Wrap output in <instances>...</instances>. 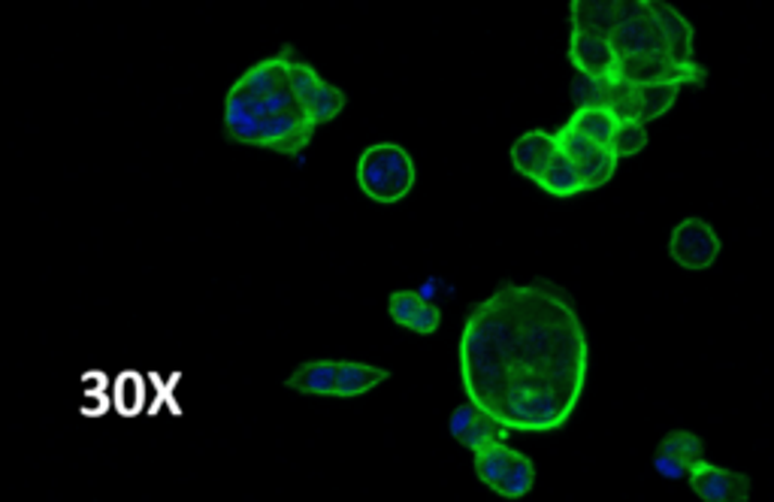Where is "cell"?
Listing matches in <instances>:
<instances>
[{
    "label": "cell",
    "instance_id": "16",
    "mask_svg": "<svg viewBox=\"0 0 774 502\" xmlns=\"http://www.w3.org/2000/svg\"><path fill=\"white\" fill-rule=\"evenodd\" d=\"M518 454H521V451L508 448L506 439H503V442H491V445L479 448L472 457H475V475H479L481 485L493 488V485L506 475V469L515 463Z\"/></svg>",
    "mask_w": 774,
    "mask_h": 502
},
{
    "label": "cell",
    "instance_id": "17",
    "mask_svg": "<svg viewBox=\"0 0 774 502\" xmlns=\"http://www.w3.org/2000/svg\"><path fill=\"white\" fill-rule=\"evenodd\" d=\"M535 485V466L533 461L526 457V454H518L515 457V463L508 466L506 475L493 485V493H499V497H506V500H521V497H526L530 490H533Z\"/></svg>",
    "mask_w": 774,
    "mask_h": 502
},
{
    "label": "cell",
    "instance_id": "11",
    "mask_svg": "<svg viewBox=\"0 0 774 502\" xmlns=\"http://www.w3.org/2000/svg\"><path fill=\"white\" fill-rule=\"evenodd\" d=\"M650 13L657 15L662 34H665V40H669L672 55H675L681 64H690L693 30L690 25H687V18L677 13L675 7H669L665 0H650Z\"/></svg>",
    "mask_w": 774,
    "mask_h": 502
},
{
    "label": "cell",
    "instance_id": "4",
    "mask_svg": "<svg viewBox=\"0 0 774 502\" xmlns=\"http://www.w3.org/2000/svg\"><path fill=\"white\" fill-rule=\"evenodd\" d=\"M569 61L578 73L593 79H614L620 76V55L608 34L572 28L569 34Z\"/></svg>",
    "mask_w": 774,
    "mask_h": 502
},
{
    "label": "cell",
    "instance_id": "21",
    "mask_svg": "<svg viewBox=\"0 0 774 502\" xmlns=\"http://www.w3.org/2000/svg\"><path fill=\"white\" fill-rule=\"evenodd\" d=\"M645 142H648L645 122H620L618 134H614V140H611V149L618 152V158H630V154L642 152Z\"/></svg>",
    "mask_w": 774,
    "mask_h": 502
},
{
    "label": "cell",
    "instance_id": "12",
    "mask_svg": "<svg viewBox=\"0 0 774 502\" xmlns=\"http://www.w3.org/2000/svg\"><path fill=\"white\" fill-rule=\"evenodd\" d=\"M538 188L550 197H575L587 191V185H584V176H581L578 164L569 158V154L560 152V149H557L554 161H550L548 170H545V176L538 179Z\"/></svg>",
    "mask_w": 774,
    "mask_h": 502
},
{
    "label": "cell",
    "instance_id": "19",
    "mask_svg": "<svg viewBox=\"0 0 774 502\" xmlns=\"http://www.w3.org/2000/svg\"><path fill=\"white\" fill-rule=\"evenodd\" d=\"M342 110H345V91L330 83L318 85V91L306 100V112H309V118L315 125L333 122Z\"/></svg>",
    "mask_w": 774,
    "mask_h": 502
},
{
    "label": "cell",
    "instance_id": "18",
    "mask_svg": "<svg viewBox=\"0 0 774 502\" xmlns=\"http://www.w3.org/2000/svg\"><path fill=\"white\" fill-rule=\"evenodd\" d=\"M508 432L511 430H508L503 421L493 418L491 412H484V409H481L479 415H475V421L469 424V430H466L464 436L457 439V442H460L466 451H472V454H475L479 448L491 445V442H503Z\"/></svg>",
    "mask_w": 774,
    "mask_h": 502
},
{
    "label": "cell",
    "instance_id": "9",
    "mask_svg": "<svg viewBox=\"0 0 774 502\" xmlns=\"http://www.w3.org/2000/svg\"><path fill=\"white\" fill-rule=\"evenodd\" d=\"M693 490L708 502H729V500H745L747 497V478L745 475L726 473L718 469L711 463H699L690 475Z\"/></svg>",
    "mask_w": 774,
    "mask_h": 502
},
{
    "label": "cell",
    "instance_id": "24",
    "mask_svg": "<svg viewBox=\"0 0 774 502\" xmlns=\"http://www.w3.org/2000/svg\"><path fill=\"white\" fill-rule=\"evenodd\" d=\"M442 327V312H439L436 303H427V306L421 309V315H418V322H415V327H411V334L418 336H433Z\"/></svg>",
    "mask_w": 774,
    "mask_h": 502
},
{
    "label": "cell",
    "instance_id": "22",
    "mask_svg": "<svg viewBox=\"0 0 774 502\" xmlns=\"http://www.w3.org/2000/svg\"><path fill=\"white\" fill-rule=\"evenodd\" d=\"M325 83L321 79V73L315 71L312 64H306V61H300V58H291V85H294L296 98L303 100V106H306V100L318 91V85Z\"/></svg>",
    "mask_w": 774,
    "mask_h": 502
},
{
    "label": "cell",
    "instance_id": "2",
    "mask_svg": "<svg viewBox=\"0 0 774 502\" xmlns=\"http://www.w3.org/2000/svg\"><path fill=\"white\" fill-rule=\"evenodd\" d=\"M418 170L411 154L396 142H372L357 158V188L372 203H399L411 194Z\"/></svg>",
    "mask_w": 774,
    "mask_h": 502
},
{
    "label": "cell",
    "instance_id": "5",
    "mask_svg": "<svg viewBox=\"0 0 774 502\" xmlns=\"http://www.w3.org/2000/svg\"><path fill=\"white\" fill-rule=\"evenodd\" d=\"M608 37H611V42H614L620 61H630V58H645V55H662V52H669V55H672L669 40H665V34H662L660 22H657V15L654 13L623 18V22H618V25H614V30H611Z\"/></svg>",
    "mask_w": 774,
    "mask_h": 502
},
{
    "label": "cell",
    "instance_id": "13",
    "mask_svg": "<svg viewBox=\"0 0 774 502\" xmlns=\"http://www.w3.org/2000/svg\"><path fill=\"white\" fill-rule=\"evenodd\" d=\"M388 378H391V373L381 369V366H372V363H360V361H342V366H339L337 397H342V400L364 397V393L381 388Z\"/></svg>",
    "mask_w": 774,
    "mask_h": 502
},
{
    "label": "cell",
    "instance_id": "20",
    "mask_svg": "<svg viewBox=\"0 0 774 502\" xmlns=\"http://www.w3.org/2000/svg\"><path fill=\"white\" fill-rule=\"evenodd\" d=\"M423 306H427V300H423L418 291H394L391 293V300H388L391 322L399 324V327H406V330L415 327V322H418V315H421Z\"/></svg>",
    "mask_w": 774,
    "mask_h": 502
},
{
    "label": "cell",
    "instance_id": "15",
    "mask_svg": "<svg viewBox=\"0 0 774 502\" xmlns=\"http://www.w3.org/2000/svg\"><path fill=\"white\" fill-rule=\"evenodd\" d=\"M569 125L581 130L587 140L599 142V146H611L614 134H618L620 118L608 106H578L569 118Z\"/></svg>",
    "mask_w": 774,
    "mask_h": 502
},
{
    "label": "cell",
    "instance_id": "10",
    "mask_svg": "<svg viewBox=\"0 0 774 502\" xmlns=\"http://www.w3.org/2000/svg\"><path fill=\"white\" fill-rule=\"evenodd\" d=\"M342 361H306L284 378V388L306 397H337Z\"/></svg>",
    "mask_w": 774,
    "mask_h": 502
},
{
    "label": "cell",
    "instance_id": "3",
    "mask_svg": "<svg viewBox=\"0 0 774 502\" xmlns=\"http://www.w3.org/2000/svg\"><path fill=\"white\" fill-rule=\"evenodd\" d=\"M557 146H560V152H566L575 161L581 176H584L587 191L602 188L606 181H611L614 170H618L620 158L611 146H599V142L587 140V137H584L581 130H575L569 122L557 130Z\"/></svg>",
    "mask_w": 774,
    "mask_h": 502
},
{
    "label": "cell",
    "instance_id": "6",
    "mask_svg": "<svg viewBox=\"0 0 774 502\" xmlns=\"http://www.w3.org/2000/svg\"><path fill=\"white\" fill-rule=\"evenodd\" d=\"M718 249L720 242L714 237V230L705 222H699V218H687L684 224H677L675 234H672V246H669L672 258L684 269H705V266H711L714 258H718Z\"/></svg>",
    "mask_w": 774,
    "mask_h": 502
},
{
    "label": "cell",
    "instance_id": "8",
    "mask_svg": "<svg viewBox=\"0 0 774 502\" xmlns=\"http://www.w3.org/2000/svg\"><path fill=\"white\" fill-rule=\"evenodd\" d=\"M557 134L548 130H526L521 134L515 146H511V167L521 173L523 179H530L533 185H538V179L545 176V170L557 154Z\"/></svg>",
    "mask_w": 774,
    "mask_h": 502
},
{
    "label": "cell",
    "instance_id": "14",
    "mask_svg": "<svg viewBox=\"0 0 774 502\" xmlns=\"http://www.w3.org/2000/svg\"><path fill=\"white\" fill-rule=\"evenodd\" d=\"M572 28L611 34L620 22V0H572Z\"/></svg>",
    "mask_w": 774,
    "mask_h": 502
},
{
    "label": "cell",
    "instance_id": "23",
    "mask_svg": "<svg viewBox=\"0 0 774 502\" xmlns=\"http://www.w3.org/2000/svg\"><path fill=\"white\" fill-rule=\"evenodd\" d=\"M481 412V405L479 403H472L469 397H466V403H460L454 412H451V418H448V432L454 436V442L464 436L466 430H469V424L475 421V415Z\"/></svg>",
    "mask_w": 774,
    "mask_h": 502
},
{
    "label": "cell",
    "instance_id": "1",
    "mask_svg": "<svg viewBox=\"0 0 774 502\" xmlns=\"http://www.w3.org/2000/svg\"><path fill=\"white\" fill-rule=\"evenodd\" d=\"M460 385L511 432H557L578 412L591 342L572 293L557 281H499L466 312Z\"/></svg>",
    "mask_w": 774,
    "mask_h": 502
},
{
    "label": "cell",
    "instance_id": "7",
    "mask_svg": "<svg viewBox=\"0 0 774 502\" xmlns=\"http://www.w3.org/2000/svg\"><path fill=\"white\" fill-rule=\"evenodd\" d=\"M699 463H702V442L687 430L669 432L654 454V469L669 481H681V478L690 481L693 469Z\"/></svg>",
    "mask_w": 774,
    "mask_h": 502
}]
</instances>
